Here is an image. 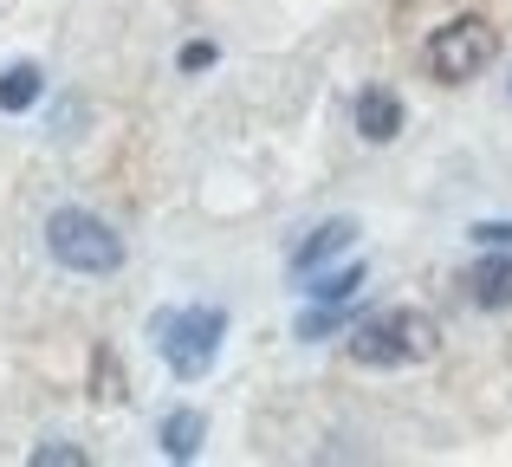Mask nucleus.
<instances>
[{
  "instance_id": "11",
  "label": "nucleus",
  "mask_w": 512,
  "mask_h": 467,
  "mask_svg": "<svg viewBox=\"0 0 512 467\" xmlns=\"http://www.w3.org/2000/svg\"><path fill=\"white\" fill-rule=\"evenodd\" d=\"M357 286H363V266H338V273H318V279H312L305 292H312L318 305H344V299H350Z\"/></svg>"
},
{
  "instance_id": "2",
  "label": "nucleus",
  "mask_w": 512,
  "mask_h": 467,
  "mask_svg": "<svg viewBox=\"0 0 512 467\" xmlns=\"http://www.w3.org/2000/svg\"><path fill=\"white\" fill-rule=\"evenodd\" d=\"M156 351L175 377H208V364L221 357L227 312L221 305H182V312H156Z\"/></svg>"
},
{
  "instance_id": "6",
  "label": "nucleus",
  "mask_w": 512,
  "mask_h": 467,
  "mask_svg": "<svg viewBox=\"0 0 512 467\" xmlns=\"http://www.w3.org/2000/svg\"><path fill=\"white\" fill-rule=\"evenodd\" d=\"M357 130H363V143H389L402 130V98L396 91H363L357 98Z\"/></svg>"
},
{
  "instance_id": "8",
  "label": "nucleus",
  "mask_w": 512,
  "mask_h": 467,
  "mask_svg": "<svg viewBox=\"0 0 512 467\" xmlns=\"http://www.w3.org/2000/svg\"><path fill=\"white\" fill-rule=\"evenodd\" d=\"M201 442H208V416H201V409H175V416H163V448H169V461H195Z\"/></svg>"
},
{
  "instance_id": "4",
  "label": "nucleus",
  "mask_w": 512,
  "mask_h": 467,
  "mask_svg": "<svg viewBox=\"0 0 512 467\" xmlns=\"http://www.w3.org/2000/svg\"><path fill=\"white\" fill-rule=\"evenodd\" d=\"M422 59H428V72H435L441 85H461V78L487 72V65L500 59V33H493L480 13H467V20H448V26L428 33Z\"/></svg>"
},
{
  "instance_id": "14",
  "label": "nucleus",
  "mask_w": 512,
  "mask_h": 467,
  "mask_svg": "<svg viewBox=\"0 0 512 467\" xmlns=\"http://www.w3.org/2000/svg\"><path fill=\"white\" fill-rule=\"evenodd\" d=\"M474 240H480V247H512V221H480Z\"/></svg>"
},
{
  "instance_id": "1",
  "label": "nucleus",
  "mask_w": 512,
  "mask_h": 467,
  "mask_svg": "<svg viewBox=\"0 0 512 467\" xmlns=\"http://www.w3.org/2000/svg\"><path fill=\"white\" fill-rule=\"evenodd\" d=\"M441 351V325L415 305H389V312H363V325H350V357L370 370H402L428 364Z\"/></svg>"
},
{
  "instance_id": "13",
  "label": "nucleus",
  "mask_w": 512,
  "mask_h": 467,
  "mask_svg": "<svg viewBox=\"0 0 512 467\" xmlns=\"http://www.w3.org/2000/svg\"><path fill=\"white\" fill-rule=\"evenodd\" d=\"M214 59H221V52H214V39H188V46H182V72H208Z\"/></svg>"
},
{
  "instance_id": "10",
  "label": "nucleus",
  "mask_w": 512,
  "mask_h": 467,
  "mask_svg": "<svg viewBox=\"0 0 512 467\" xmlns=\"http://www.w3.org/2000/svg\"><path fill=\"white\" fill-rule=\"evenodd\" d=\"M91 403H124V364H117V351H91Z\"/></svg>"
},
{
  "instance_id": "7",
  "label": "nucleus",
  "mask_w": 512,
  "mask_h": 467,
  "mask_svg": "<svg viewBox=\"0 0 512 467\" xmlns=\"http://www.w3.org/2000/svg\"><path fill=\"white\" fill-rule=\"evenodd\" d=\"M467 292H474V305H487V312L512 305V260L506 253H487V260L467 273Z\"/></svg>"
},
{
  "instance_id": "9",
  "label": "nucleus",
  "mask_w": 512,
  "mask_h": 467,
  "mask_svg": "<svg viewBox=\"0 0 512 467\" xmlns=\"http://www.w3.org/2000/svg\"><path fill=\"white\" fill-rule=\"evenodd\" d=\"M39 91H46V78H39V65H7L0 72V111H33L39 104Z\"/></svg>"
},
{
  "instance_id": "5",
  "label": "nucleus",
  "mask_w": 512,
  "mask_h": 467,
  "mask_svg": "<svg viewBox=\"0 0 512 467\" xmlns=\"http://www.w3.org/2000/svg\"><path fill=\"white\" fill-rule=\"evenodd\" d=\"M350 240H357V221H350V215H331V221H318V228L305 234L299 247H292V273H299V279H312L325 260H338V253L350 247Z\"/></svg>"
},
{
  "instance_id": "3",
  "label": "nucleus",
  "mask_w": 512,
  "mask_h": 467,
  "mask_svg": "<svg viewBox=\"0 0 512 467\" xmlns=\"http://www.w3.org/2000/svg\"><path fill=\"white\" fill-rule=\"evenodd\" d=\"M46 247H52V260L72 266V273H117V266H124V234L104 215H85V208H52Z\"/></svg>"
},
{
  "instance_id": "12",
  "label": "nucleus",
  "mask_w": 512,
  "mask_h": 467,
  "mask_svg": "<svg viewBox=\"0 0 512 467\" xmlns=\"http://www.w3.org/2000/svg\"><path fill=\"white\" fill-rule=\"evenodd\" d=\"M33 467H85V448H72V442H39L33 448Z\"/></svg>"
}]
</instances>
